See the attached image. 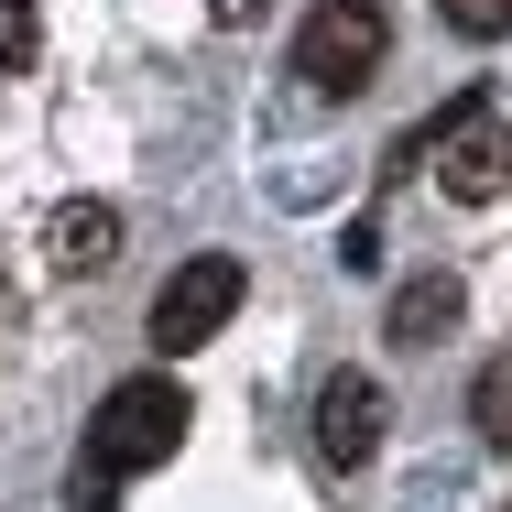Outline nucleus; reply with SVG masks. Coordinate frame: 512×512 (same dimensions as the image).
Masks as SVG:
<instances>
[{"mask_svg": "<svg viewBox=\"0 0 512 512\" xmlns=\"http://www.w3.org/2000/svg\"><path fill=\"white\" fill-rule=\"evenodd\" d=\"M186 382L175 371H131V382H109L99 414H88V447H77V480H66V502L77 512H109L120 502V480H142V469H164L175 447H186Z\"/></svg>", "mask_w": 512, "mask_h": 512, "instance_id": "obj_1", "label": "nucleus"}, {"mask_svg": "<svg viewBox=\"0 0 512 512\" xmlns=\"http://www.w3.org/2000/svg\"><path fill=\"white\" fill-rule=\"evenodd\" d=\"M382 55H393V11L382 0H327V11H306V33H295V77L327 88V99H360L382 77Z\"/></svg>", "mask_w": 512, "mask_h": 512, "instance_id": "obj_2", "label": "nucleus"}, {"mask_svg": "<svg viewBox=\"0 0 512 512\" xmlns=\"http://www.w3.org/2000/svg\"><path fill=\"white\" fill-rule=\"evenodd\" d=\"M414 153L436 164V186H447V197H469V207L512 197V120H502L491 99L436 109V131H414Z\"/></svg>", "mask_w": 512, "mask_h": 512, "instance_id": "obj_3", "label": "nucleus"}, {"mask_svg": "<svg viewBox=\"0 0 512 512\" xmlns=\"http://www.w3.org/2000/svg\"><path fill=\"white\" fill-rule=\"evenodd\" d=\"M240 295H251V273H240L229 251H197V262H175V273H164V295H153V349H164V360L207 349V338L240 316Z\"/></svg>", "mask_w": 512, "mask_h": 512, "instance_id": "obj_4", "label": "nucleus"}, {"mask_svg": "<svg viewBox=\"0 0 512 512\" xmlns=\"http://www.w3.org/2000/svg\"><path fill=\"white\" fill-rule=\"evenodd\" d=\"M382 425H393V393H382L371 371H338V382L316 393V447H327L338 469H360V458H382Z\"/></svg>", "mask_w": 512, "mask_h": 512, "instance_id": "obj_5", "label": "nucleus"}, {"mask_svg": "<svg viewBox=\"0 0 512 512\" xmlns=\"http://www.w3.org/2000/svg\"><path fill=\"white\" fill-rule=\"evenodd\" d=\"M458 306H469L458 273H414V284H393V316H382V327H393L404 349H436V338L458 327Z\"/></svg>", "mask_w": 512, "mask_h": 512, "instance_id": "obj_6", "label": "nucleus"}, {"mask_svg": "<svg viewBox=\"0 0 512 512\" xmlns=\"http://www.w3.org/2000/svg\"><path fill=\"white\" fill-rule=\"evenodd\" d=\"M109 262H120V207L99 197L55 207V273H109Z\"/></svg>", "mask_w": 512, "mask_h": 512, "instance_id": "obj_7", "label": "nucleus"}, {"mask_svg": "<svg viewBox=\"0 0 512 512\" xmlns=\"http://www.w3.org/2000/svg\"><path fill=\"white\" fill-rule=\"evenodd\" d=\"M469 425H480L491 447H512V349H502V360H480V382H469Z\"/></svg>", "mask_w": 512, "mask_h": 512, "instance_id": "obj_8", "label": "nucleus"}, {"mask_svg": "<svg viewBox=\"0 0 512 512\" xmlns=\"http://www.w3.org/2000/svg\"><path fill=\"white\" fill-rule=\"evenodd\" d=\"M33 55H44V0H0V66L22 77Z\"/></svg>", "mask_w": 512, "mask_h": 512, "instance_id": "obj_9", "label": "nucleus"}, {"mask_svg": "<svg viewBox=\"0 0 512 512\" xmlns=\"http://www.w3.org/2000/svg\"><path fill=\"white\" fill-rule=\"evenodd\" d=\"M436 22L469 33V44H502V33H512V0H436Z\"/></svg>", "mask_w": 512, "mask_h": 512, "instance_id": "obj_10", "label": "nucleus"}, {"mask_svg": "<svg viewBox=\"0 0 512 512\" xmlns=\"http://www.w3.org/2000/svg\"><path fill=\"white\" fill-rule=\"evenodd\" d=\"M207 11H218V22H229V33H240V22H262V11H273V0H207Z\"/></svg>", "mask_w": 512, "mask_h": 512, "instance_id": "obj_11", "label": "nucleus"}]
</instances>
